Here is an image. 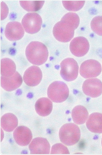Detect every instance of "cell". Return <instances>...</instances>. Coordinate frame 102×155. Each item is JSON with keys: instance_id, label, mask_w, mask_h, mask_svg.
Masks as SVG:
<instances>
[{"instance_id": "cell-21", "label": "cell", "mask_w": 102, "mask_h": 155, "mask_svg": "<svg viewBox=\"0 0 102 155\" xmlns=\"http://www.w3.org/2000/svg\"><path fill=\"white\" fill-rule=\"evenodd\" d=\"M61 21L68 24L74 30L78 28L80 24V18L78 15L76 13L72 12L66 14Z\"/></svg>"}, {"instance_id": "cell-26", "label": "cell", "mask_w": 102, "mask_h": 155, "mask_svg": "<svg viewBox=\"0 0 102 155\" xmlns=\"http://www.w3.org/2000/svg\"><path fill=\"white\" fill-rule=\"evenodd\" d=\"M101 144H102V140H101Z\"/></svg>"}, {"instance_id": "cell-19", "label": "cell", "mask_w": 102, "mask_h": 155, "mask_svg": "<svg viewBox=\"0 0 102 155\" xmlns=\"http://www.w3.org/2000/svg\"><path fill=\"white\" fill-rule=\"evenodd\" d=\"M16 66L15 63L8 58H5L1 61V74L2 76L10 77L16 72Z\"/></svg>"}, {"instance_id": "cell-7", "label": "cell", "mask_w": 102, "mask_h": 155, "mask_svg": "<svg viewBox=\"0 0 102 155\" xmlns=\"http://www.w3.org/2000/svg\"><path fill=\"white\" fill-rule=\"evenodd\" d=\"M101 70L99 62L94 60L90 59L82 63L80 67V73L84 78H90L98 76Z\"/></svg>"}, {"instance_id": "cell-13", "label": "cell", "mask_w": 102, "mask_h": 155, "mask_svg": "<svg viewBox=\"0 0 102 155\" xmlns=\"http://www.w3.org/2000/svg\"><path fill=\"white\" fill-rule=\"evenodd\" d=\"M31 154H49L51 147L45 138L38 137L33 139L29 146Z\"/></svg>"}, {"instance_id": "cell-25", "label": "cell", "mask_w": 102, "mask_h": 155, "mask_svg": "<svg viewBox=\"0 0 102 155\" xmlns=\"http://www.w3.org/2000/svg\"><path fill=\"white\" fill-rule=\"evenodd\" d=\"M8 14V9L7 5L3 2L1 3V20L5 19Z\"/></svg>"}, {"instance_id": "cell-18", "label": "cell", "mask_w": 102, "mask_h": 155, "mask_svg": "<svg viewBox=\"0 0 102 155\" xmlns=\"http://www.w3.org/2000/svg\"><path fill=\"white\" fill-rule=\"evenodd\" d=\"M72 117L74 122L77 124H84L88 117V113L87 109L84 106L78 105L73 109Z\"/></svg>"}, {"instance_id": "cell-16", "label": "cell", "mask_w": 102, "mask_h": 155, "mask_svg": "<svg viewBox=\"0 0 102 155\" xmlns=\"http://www.w3.org/2000/svg\"><path fill=\"white\" fill-rule=\"evenodd\" d=\"M35 109L37 113L40 116H47L51 113L52 110V103L48 98H40L36 103Z\"/></svg>"}, {"instance_id": "cell-12", "label": "cell", "mask_w": 102, "mask_h": 155, "mask_svg": "<svg viewBox=\"0 0 102 155\" xmlns=\"http://www.w3.org/2000/svg\"><path fill=\"white\" fill-rule=\"evenodd\" d=\"M22 83V76L17 71L11 76H1V87L7 91L10 92L15 90L21 86Z\"/></svg>"}, {"instance_id": "cell-22", "label": "cell", "mask_w": 102, "mask_h": 155, "mask_svg": "<svg viewBox=\"0 0 102 155\" xmlns=\"http://www.w3.org/2000/svg\"><path fill=\"white\" fill-rule=\"evenodd\" d=\"M63 5L67 10L76 12L81 10L84 5V1H63Z\"/></svg>"}, {"instance_id": "cell-17", "label": "cell", "mask_w": 102, "mask_h": 155, "mask_svg": "<svg viewBox=\"0 0 102 155\" xmlns=\"http://www.w3.org/2000/svg\"><path fill=\"white\" fill-rule=\"evenodd\" d=\"M18 120L15 115L12 113H7L1 118V125L5 131L11 132L13 131L18 125Z\"/></svg>"}, {"instance_id": "cell-23", "label": "cell", "mask_w": 102, "mask_h": 155, "mask_svg": "<svg viewBox=\"0 0 102 155\" xmlns=\"http://www.w3.org/2000/svg\"><path fill=\"white\" fill-rule=\"evenodd\" d=\"M92 30L97 35L102 36V16L94 18L90 23Z\"/></svg>"}, {"instance_id": "cell-2", "label": "cell", "mask_w": 102, "mask_h": 155, "mask_svg": "<svg viewBox=\"0 0 102 155\" xmlns=\"http://www.w3.org/2000/svg\"><path fill=\"white\" fill-rule=\"evenodd\" d=\"M59 136L61 142L67 146H72L79 140L81 132L79 127L71 123L64 125L60 128Z\"/></svg>"}, {"instance_id": "cell-8", "label": "cell", "mask_w": 102, "mask_h": 155, "mask_svg": "<svg viewBox=\"0 0 102 155\" xmlns=\"http://www.w3.org/2000/svg\"><path fill=\"white\" fill-rule=\"evenodd\" d=\"M89 47L88 40L83 37L75 38L71 41L70 45L71 52L74 55L77 57L85 55L88 52Z\"/></svg>"}, {"instance_id": "cell-11", "label": "cell", "mask_w": 102, "mask_h": 155, "mask_svg": "<svg viewBox=\"0 0 102 155\" xmlns=\"http://www.w3.org/2000/svg\"><path fill=\"white\" fill-rule=\"evenodd\" d=\"M24 34V30L21 24L17 21L9 23L5 31L6 37L11 41H16L21 39Z\"/></svg>"}, {"instance_id": "cell-3", "label": "cell", "mask_w": 102, "mask_h": 155, "mask_svg": "<svg viewBox=\"0 0 102 155\" xmlns=\"http://www.w3.org/2000/svg\"><path fill=\"white\" fill-rule=\"evenodd\" d=\"M48 96L53 102L60 103L65 101L68 97L69 91L66 84L63 82L57 81L49 87Z\"/></svg>"}, {"instance_id": "cell-9", "label": "cell", "mask_w": 102, "mask_h": 155, "mask_svg": "<svg viewBox=\"0 0 102 155\" xmlns=\"http://www.w3.org/2000/svg\"><path fill=\"white\" fill-rule=\"evenodd\" d=\"M82 90L87 96L92 98L98 97L102 94V83L97 78L87 80L83 83Z\"/></svg>"}, {"instance_id": "cell-1", "label": "cell", "mask_w": 102, "mask_h": 155, "mask_svg": "<svg viewBox=\"0 0 102 155\" xmlns=\"http://www.w3.org/2000/svg\"><path fill=\"white\" fill-rule=\"evenodd\" d=\"M26 55L30 63L34 65H40L47 61L48 57V51L44 44L38 41H34L27 46Z\"/></svg>"}, {"instance_id": "cell-14", "label": "cell", "mask_w": 102, "mask_h": 155, "mask_svg": "<svg viewBox=\"0 0 102 155\" xmlns=\"http://www.w3.org/2000/svg\"><path fill=\"white\" fill-rule=\"evenodd\" d=\"M13 135L16 142L21 146L28 145L33 138L31 130L28 127L24 126L17 127L14 132Z\"/></svg>"}, {"instance_id": "cell-6", "label": "cell", "mask_w": 102, "mask_h": 155, "mask_svg": "<svg viewBox=\"0 0 102 155\" xmlns=\"http://www.w3.org/2000/svg\"><path fill=\"white\" fill-rule=\"evenodd\" d=\"M42 23L41 17L36 13H29L23 17L22 24L26 32L33 34L40 30Z\"/></svg>"}, {"instance_id": "cell-20", "label": "cell", "mask_w": 102, "mask_h": 155, "mask_svg": "<svg viewBox=\"0 0 102 155\" xmlns=\"http://www.w3.org/2000/svg\"><path fill=\"white\" fill-rule=\"evenodd\" d=\"M44 1H20L21 6L28 12H35L40 10L43 6Z\"/></svg>"}, {"instance_id": "cell-10", "label": "cell", "mask_w": 102, "mask_h": 155, "mask_svg": "<svg viewBox=\"0 0 102 155\" xmlns=\"http://www.w3.org/2000/svg\"><path fill=\"white\" fill-rule=\"evenodd\" d=\"M42 77L41 69L38 66H33L25 71L23 76V80L28 86L34 87L40 83Z\"/></svg>"}, {"instance_id": "cell-24", "label": "cell", "mask_w": 102, "mask_h": 155, "mask_svg": "<svg viewBox=\"0 0 102 155\" xmlns=\"http://www.w3.org/2000/svg\"><path fill=\"white\" fill-rule=\"evenodd\" d=\"M51 153V154H70V152L67 147L61 143L54 145L52 147Z\"/></svg>"}, {"instance_id": "cell-4", "label": "cell", "mask_w": 102, "mask_h": 155, "mask_svg": "<svg viewBox=\"0 0 102 155\" xmlns=\"http://www.w3.org/2000/svg\"><path fill=\"white\" fill-rule=\"evenodd\" d=\"M61 75L66 81L75 80L77 78L79 67L77 62L74 59L68 58L64 60L61 63Z\"/></svg>"}, {"instance_id": "cell-15", "label": "cell", "mask_w": 102, "mask_h": 155, "mask_svg": "<svg viewBox=\"0 0 102 155\" xmlns=\"http://www.w3.org/2000/svg\"><path fill=\"white\" fill-rule=\"evenodd\" d=\"M86 125L90 131L95 133H102V114L94 113L91 114L87 121Z\"/></svg>"}, {"instance_id": "cell-5", "label": "cell", "mask_w": 102, "mask_h": 155, "mask_svg": "<svg viewBox=\"0 0 102 155\" xmlns=\"http://www.w3.org/2000/svg\"><path fill=\"white\" fill-rule=\"evenodd\" d=\"M74 30L67 23L61 21L57 23L53 29L55 38L62 42H67L73 38Z\"/></svg>"}]
</instances>
